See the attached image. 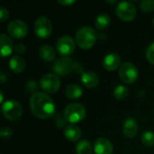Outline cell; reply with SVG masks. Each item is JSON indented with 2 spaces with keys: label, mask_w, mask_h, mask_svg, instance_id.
Instances as JSON below:
<instances>
[{
  "label": "cell",
  "mask_w": 154,
  "mask_h": 154,
  "mask_svg": "<svg viewBox=\"0 0 154 154\" xmlns=\"http://www.w3.org/2000/svg\"><path fill=\"white\" fill-rule=\"evenodd\" d=\"M31 111L38 118L47 119L55 113V105L52 98L42 92H36L30 98Z\"/></svg>",
  "instance_id": "6da1fadb"
},
{
  "label": "cell",
  "mask_w": 154,
  "mask_h": 154,
  "mask_svg": "<svg viewBox=\"0 0 154 154\" xmlns=\"http://www.w3.org/2000/svg\"><path fill=\"white\" fill-rule=\"evenodd\" d=\"M52 70L60 76H65L71 72L83 73V68L81 64L74 61L69 57H63L56 60L52 65Z\"/></svg>",
  "instance_id": "7a4b0ae2"
},
{
  "label": "cell",
  "mask_w": 154,
  "mask_h": 154,
  "mask_svg": "<svg viewBox=\"0 0 154 154\" xmlns=\"http://www.w3.org/2000/svg\"><path fill=\"white\" fill-rule=\"evenodd\" d=\"M96 40L97 32L89 26L81 27L76 33V43L79 45V47L84 50L92 48L96 42Z\"/></svg>",
  "instance_id": "3957f363"
},
{
  "label": "cell",
  "mask_w": 154,
  "mask_h": 154,
  "mask_svg": "<svg viewBox=\"0 0 154 154\" xmlns=\"http://www.w3.org/2000/svg\"><path fill=\"white\" fill-rule=\"evenodd\" d=\"M87 111L83 105L79 103H72L69 104L64 110V117L68 123L71 125L79 123L86 116Z\"/></svg>",
  "instance_id": "277c9868"
},
{
  "label": "cell",
  "mask_w": 154,
  "mask_h": 154,
  "mask_svg": "<svg viewBox=\"0 0 154 154\" xmlns=\"http://www.w3.org/2000/svg\"><path fill=\"white\" fill-rule=\"evenodd\" d=\"M2 113L5 119L17 121L23 115V107L15 100H7L2 105Z\"/></svg>",
  "instance_id": "5b68a950"
},
{
  "label": "cell",
  "mask_w": 154,
  "mask_h": 154,
  "mask_svg": "<svg viewBox=\"0 0 154 154\" xmlns=\"http://www.w3.org/2000/svg\"><path fill=\"white\" fill-rule=\"evenodd\" d=\"M40 86L44 92L49 94H54L60 89V81L57 75L52 73H48L41 78Z\"/></svg>",
  "instance_id": "8992f818"
},
{
  "label": "cell",
  "mask_w": 154,
  "mask_h": 154,
  "mask_svg": "<svg viewBox=\"0 0 154 154\" xmlns=\"http://www.w3.org/2000/svg\"><path fill=\"white\" fill-rule=\"evenodd\" d=\"M119 77L126 84H132L138 79V69L131 62H125L119 69Z\"/></svg>",
  "instance_id": "52a82bcc"
},
{
  "label": "cell",
  "mask_w": 154,
  "mask_h": 154,
  "mask_svg": "<svg viewBox=\"0 0 154 154\" xmlns=\"http://www.w3.org/2000/svg\"><path fill=\"white\" fill-rule=\"evenodd\" d=\"M117 16L125 22H130L136 16V9L134 5L130 2H121L116 8Z\"/></svg>",
  "instance_id": "ba28073f"
},
{
  "label": "cell",
  "mask_w": 154,
  "mask_h": 154,
  "mask_svg": "<svg viewBox=\"0 0 154 154\" xmlns=\"http://www.w3.org/2000/svg\"><path fill=\"white\" fill-rule=\"evenodd\" d=\"M33 29H34V32L35 34L42 39H46L48 38L52 31V25L51 21L44 16H41L38 19H36V21L34 22V25H33Z\"/></svg>",
  "instance_id": "9c48e42d"
},
{
  "label": "cell",
  "mask_w": 154,
  "mask_h": 154,
  "mask_svg": "<svg viewBox=\"0 0 154 154\" xmlns=\"http://www.w3.org/2000/svg\"><path fill=\"white\" fill-rule=\"evenodd\" d=\"M56 51L60 56L63 57L69 56L75 51L74 40L69 35H64L60 37L56 43Z\"/></svg>",
  "instance_id": "30bf717a"
},
{
  "label": "cell",
  "mask_w": 154,
  "mask_h": 154,
  "mask_svg": "<svg viewBox=\"0 0 154 154\" xmlns=\"http://www.w3.org/2000/svg\"><path fill=\"white\" fill-rule=\"evenodd\" d=\"M7 32L14 39H23L28 32V27L23 21L13 20L7 25Z\"/></svg>",
  "instance_id": "8fae6325"
},
{
  "label": "cell",
  "mask_w": 154,
  "mask_h": 154,
  "mask_svg": "<svg viewBox=\"0 0 154 154\" xmlns=\"http://www.w3.org/2000/svg\"><path fill=\"white\" fill-rule=\"evenodd\" d=\"M113 150L112 143L104 137L97 139L94 144V152L96 154H112Z\"/></svg>",
  "instance_id": "7c38bea8"
},
{
  "label": "cell",
  "mask_w": 154,
  "mask_h": 154,
  "mask_svg": "<svg viewBox=\"0 0 154 154\" xmlns=\"http://www.w3.org/2000/svg\"><path fill=\"white\" fill-rule=\"evenodd\" d=\"M138 133V125L135 119L129 117L125 120L123 125V134L127 139H133Z\"/></svg>",
  "instance_id": "4fadbf2b"
},
{
  "label": "cell",
  "mask_w": 154,
  "mask_h": 154,
  "mask_svg": "<svg viewBox=\"0 0 154 154\" xmlns=\"http://www.w3.org/2000/svg\"><path fill=\"white\" fill-rule=\"evenodd\" d=\"M0 42H1L0 43L1 44V56H2V59H5V57L9 56L13 52V51L14 50V46L10 37L5 33H2L0 35Z\"/></svg>",
  "instance_id": "5bb4252c"
},
{
  "label": "cell",
  "mask_w": 154,
  "mask_h": 154,
  "mask_svg": "<svg viewBox=\"0 0 154 154\" xmlns=\"http://www.w3.org/2000/svg\"><path fill=\"white\" fill-rule=\"evenodd\" d=\"M120 62H121L120 56L117 53L112 52V53L107 54L105 57L103 64H104V67L106 70L114 71L119 67Z\"/></svg>",
  "instance_id": "9a60e30c"
},
{
  "label": "cell",
  "mask_w": 154,
  "mask_h": 154,
  "mask_svg": "<svg viewBox=\"0 0 154 154\" xmlns=\"http://www.w3.org/2000/svg\"><path fill=\"white\" fill-rule=\"evenodd\" d=\"M81 81L85 87L92 88L98 85L99 78L93 71H86V72H83L81 75Z\"/></svg>",
  "instance_id": "2e32d148"
},
{
  "label": "cell",
  "mask_w": 154,
  "mask_h": 154,
  "mask_svg": "<svg viewBox=\"0 0 154 154\" xmlns=\"http://www.w3.org/2000/svg\"><path fill=\"white\" fill-rule=\"evenodd\" d=\"M64 136L66 137L67 140L70 142H76L80 138L81 131L78 126L74 125H69L66 126L64 129Z\"/></svg>",
  "instance_id": "e0dca14e"
},
{
  "label": "cell",
  "mask_w": 154,
  "mask_h": 154,
  "mask_svg": "<svg viewBox=\"0 0 154 154\" xmlns=\"http://www.w3.org/2000/svg\"><path fill=\"white\" fill-rule=\"evenodd\" d=\"M10 69L16 74L22 73L25 68V62L20 56H13L9 60Z\"/></svg>",
  "instance_id": "ac0fdd59"
},
{
  "label": "cell",
  "mask_w": 154,
  "mask_h": 154,
  "mask_svg": "<svg viewBox=\"0 0 154 154\" xmlns=\"http://www.w3.org/2000/svg\"><path fill=\"white\" fill-rule=\"evenodd\" d=\"M65 93H66V96L69 99H78L82 96L83 90L79 85L71 84V85H69L67 87Z\"/></svg>",
  "instance_id": "d6986e66"
},
{
  "label": "cell",
  "mask_w": 154,
  "mask_h": 154,
  "mask_svg": "<svg viewBox=\"0 0 154 154\" xmlns=\"http://www.w3.org/2000/svg\"><path fill=\"white\" fill-rule=\"evenodd\" d=\"M39 54L40 57L46 60V61H51L52 60H54L55 58V51L54 49L50 46V45H42L40 50H39Z\"/></svg>",
  "instance_id": "ffe728a7"
},
{
  "label": "cell",
  "mask_w": 154,
  "mask_h": 154,
  "mask_svg": "<svg viewBox=\"0 0 154 154\" xmlns=\"http://www.w3.org/2000/svg\"><path fill=\"white\" fill-rule=\"evenodd\" d=\"M110 24V17L106 14H99L95 21V26L98 30H106Z\"/></svg>",
  "instance_id": "44dd1931"
},
{
  "label": "cell",
  "mask_w": 154,
  "mask_h": 154,
  "mask_svg": "<svg viewBox=\"0 0 154 154\" xmlns=\"http://www.w3.org/2000/svg\"><path fill=\"white\" fill-rule=\"evenodd\" d=\"M77 154H92L93 148L91 143L87 140H81L76 146Z\"/></svg>",
  "instance_id": "7402d4cb"
},
{
  "label": "cell",
  "mask_w": 154,
  "mask_h": 154,
  "mask_svg": "<svg viewBox=\"0 0 154 154\" xmlns=\"http://www.w3.org/2000/svg\"><path fill=\"white\" fill-rule=\"evenodd\" d=\"M129 93V89L126 86H124V85H119L117 86L115 90H114V96L116 99L118 100H121V99H124L127 97Z\"/></svg>",
  "instance_id": "603a6c76"
},
{
  "label": "cell",
  "mask_w": 154,
  "mask_h": 154,
  "mask_svg": "<svg viewBox=\"0 0 154 154\" xmlns=\"http://www.w3.org/2000/svg\"><path fill=\"white\" fill-rule=\"evenodd\" d=\"M142 143L146 146L154 145V134L152 132H145L142 135Z\"/></svg>",
  "instance_id": "cb8c5ba5"
},
{
  "label": "cell",
  "mask_w": 154,
  "mask_h": 154,
  "mask_svg": "<svg viewBox=\"0 0 154 154\" xmlns=\"http://www.w3.org/2000/svg\"><path fill=\"white\" fill-rule=\"evenodd\" d=\"M140 7L142 11L149 13L154 10V1L153 0H143L140 4Z\"/></svg>",
  "instance_id": "d4e9b609"
},
{
  "label": "cell",
  "mask_w": 154,
  "mask_h": 154,
  "mask_svg": "<svg viewBox=\"0 0 154 154\" xmlns=\"http://www.w3.org/2000/svg\"><path fill=\"white\" fill-rule=\"evenodd\" d=\"M146 58L148 61L154 65V42L149 45L146 51Z\"/></svg>",
  "instance_id": "484cf974"
},
{
  "label": "cell",
  "mask_w": 154,
  "mask_h": 154,
  "mask_svg": "<svg viewBox=\"0 0 154 154\" xmlns=\"http://www.w3.org/2000/svg\"><path fill=\"white\" fill-rule=\"evenodd\" d=\"M0 135L3 140H8L13 135V131L9 127H2L0 131Z\"/></svg>",
  "instance_id": "4316f807"
},
{
  "label": "cell",
  "mask_w": 154,
  "mask_h": 154,
  "mask_svg": "<svg viewBox=\"0 0 154 154\" xmlns=\"http://www.w3.org/2000/svg\"><path fill=\"white\" fill-rule=\"evenodd\" d=\"M66 119L64 117V116H62L61 115L58 114L55 117V124H56V126L58 128H62L64 126V123H65Z\"/></svg>",
  "instance_id": "83f0119b"
},
{
  "label": "cell",
  "mask_w": 154,
  "mask_h": 154,
  "mask_svg": "<svg viewBox=\"0 0 154 154\" xmlns=\"http://www.w3.org/2000/svg\"><path fill=\"white\" fill-rule=\"evenodd\" d=\"M8 17H9V12L4 6H1V8H0V20H1V22H5Z\"/></svg>",
  "instance_id": "f1b7e54d"
},
{
  "label": "cell",
  "mask_w": 154,
  "mask_h": 154,
  "mask_svg": "<svg viewBox=\"0 0 154 154\" xmlns=\"http://www.w3.org/2000/svg\"><path fill=\"white\" fill-rule=\"evenodd\" d=\"M25 51H26V47L23 43H17L14 46V51L17 54H23L25 52Z\"/></svg>",
  "instance_id": "f546056e"
},
{
  "label": "cell",
  "mask_w": 154,
  "mask_h": 154,
  "mask_svg": "<svg viewBox=\"0 0 154 154\" xmlns=\"http://www.w3.org/2000/svg\"><path fill=\"white\" fill-rule=\"evenodd\" d=\"M59 4L62 5H73L74 3H76L75 0H58L57 1Z\"/></svg>",
  "instance_id": "4dcf8cb0"
},
{
  "label": "cell",
  "mask_w": 154,
  "mask_h": 154,
  "mask_svg": "<svg viewBox=\"0 0 154 154\" xmlns=\"http://www.w3.org/2000/svg\"><path fill=\"white\" fill-rule=\"evenodd\" d=\"M27 88H29V91H32L35 88H37V83L34 82V81H32H32H29L27 83Z\"/></svg>",
  "instance_id": "1f68e13d"
},
{
  "label": "cell",
  "mask_w": 154,
  "mask_h": 154,
  "mask_svg": "<svg viewBox=\"0 0 154 154\" xmlns=\"http://www.w3.org/2000/svg\"><path fill=\"white\" fill-rule=\"evenodd\" d=\"M5 73H4V71H1V82L2 83H5Z\"/></svg>",
  "instance_id": "d6a6232c"
},
{
  "label": "cell",
  "mask_w": 154,
  "mask_h": 154,
  "mask_svg": "<svg viewBox=\"0 0 154 154\" xmlns=\"http://www.w3.org/2000/svg\"><path fill=\"white\" fill-rule=\"evenodd\" d=\"M0 96H1V101H0V102L2 103V102L4 101V94H3V92H2V91L0 92Z\"/></svg>",
  "instance_id": "836d02e7"
},
{
  "label": "cell",
  "mask_w": 154,
  "mask_h": 154,
  "mask_svg": "<svg viewBox=\"0 0 154 154\" xmlns=\"http://www.w3.org/2000/svg\"><path fill=\"white\" fill-rule=\"evenodd\" d=\"M153 23H154V17H153Z\"/></svg>",
  "instance_id": "e575fe53"
}]
</instances>
